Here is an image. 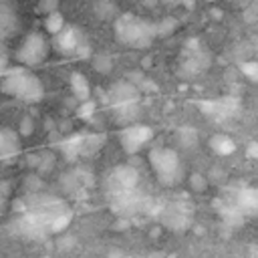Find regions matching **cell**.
Segmentation results:
<instances>
[{
	"mask_svg": "<svg viewBox=\"0 0 258 258\" xmlns=\"http://www.w3.org/2000/svg\"><path fill=\"white\" fill-rule=\"evenodd\" d=\"M210 149L218 155H232L236 151V141L226 133H216L210 137Z\"/></svg>",
	"mask_w": 258,
	"mask_h": 258,
	"instance_id": "cell-12",
	"label": "cell"
},
{
	"mask_svg": "<svg viewBox=\"0 0 258 258\" xmlns=\"http://www.w3.org/2000/svg\"><path fill=\"white\" fill-rule=\"evenodd\" d=\"M56 6H58V0H40L38 10L44 14H50V12H56Z\"/></svg>",
	"mask_w": 258,
	"mask_h": 258,
	"instance_id": "cell-18",
	"label": "cell"
},
{
	"mask_svg": "<svg viewBox=\"0 0 258 258\" xmlns=\"http://www.w3.org/2000/svg\"><path fill=\"white\" fill-rule=\"evenodd\" d=\"M234 208L242 214V216H252L258 208V194L254 187H242L238 194H236V202H234Z\"/></svg>",
	"mask_w": 258,
	"mask_h": 258,
	"instance_id": "cell-9",
	"label": "cell"
},
{
	"mask_svg": "<svg viewBox=\"0 0 258 258\" xmlns=\"http://www.w3.org/2000/svg\"><path fill=\"white\" fill-rule=\"evenodd\" d=\"M254 14H256V4L252 2V4L244 10V20H246V22H254V18H256Z\"/></svg>",
	"mask_w": 258,
	"mask_h": 258,
	"instance_id": "cell-21",
	"label": "cell"
},
{
	"mask_svg": "<svg viewBox=\"0 0 258 258\" xmlns=\"http://www.w3.org/2000/svg\"><path fill=\"white\" fill-rule=\"evenodd\" d=\"M177 139H179L185 147H191V145H196L198 135H196V131H194L191 127H181V129L177 131Z\"/></svg>",
	"mask_w": 258,
	"mask_h": 258,
	"instance_id": "cell-14",
	"label": "cell"
},
{
	"mask_svg": "<svg viewBox=\"0 0 258 258\" xmlns=\"http://www.w3.org/2000/svg\"><path fill=\"white\" fill-rule=\"evenodd\" d=\"M71 91L75 95V99L79 103L83 101H89L91 99V85H89V79L83 75V73H73L71 75Z\"/></svg>",
	"mask_w": 258,
	"mask_h": 258,
	"instance_id": "cell-11",
	"label": "cell"
},
{
	"mask_svg": "<svg viewBox=\"0 0 258 258\" xmlns=\"http://www.w3.org/2000/svg\"><path fill=\"white\" fill-rule=\"evenodd\" d=\"M0 91L4 95L16 97L26 103H36L44 95V87L40 79L24 67H10L0 81Z\"/></svg>",
	"mask_w": 258,
	"mask_h": 258,
	"instance_id": "cell-1",
	"label": "cell"
},
{
	"mask_svg": "<svg viewBox=\"0 0 258 258\" xmlns=\"http://www.w3.org/2000/svg\"><path fill=\"white\" fill-rule=\"evenodd\" d=\"M240 71H242V75H244L248 81H252V83L258 79V64H256L254 60L242 62V64H240Z\"/></svg>",
	"mask_w": 258,
	"mask_h": 258,
	"instance_id": "cell-16",
	"label": "cell"
},
{
	"mask_svg": "<svg viewBox=\"0 0 258 258\" xmlns=\"http://www.w3.org/2000/svg\"><path fill=\"white\" fill-rule=\"evenodd\" d=\"M107 64H109V58H107V56H97V58H95V69H97V71L107 73V71H109Z\"/></svg>",
	"mask_w": 258,
	"mask_h": 258,
	"instance_id": "cell-20",
	"label": "cell"
},
{
	"mask_svg": "<svg viewBox=\"0 0 258 258\" xmlns=\"http://www.w3.org/2000/svg\"><path fill=\"white\" fill-rule=\"evenodd\" d=\"M67 24H64V16L60 14V12H50V14H46V20H44V28H46V32L48 34H58L62 28H64Z\"/></svg>",
	"mask_w": 258,
	"mask_h": 258,
	"instance_id": "cell-13",
	"label": "cell"
},
{
	"mask_svg": "<svg viewBox=\"0 0 258 258\" xmlns=\"http://www.w3.org/2000/svg\"><path fill=\"white\" fill-rule=\"evenodd\" d=\"M119 139H121L123 149L133 155V153L141 151V149L153 139V129L147 127V125H127V127L121 131Z\"/></svg>",
	"mask_w": 258,
	"mask_h": 258,
	"instance_id": "cell-7",
	"label": "cell"
},
{
	"mask_svg": "<svg viewBox=\"0 0 258 258\" xmlns=\"http://www.w3.org/2000/svg\"><path fill=\"white\" fill-rule=\"evenodd\" d=\"M149 165L157 179L163 185H175L183 177V163L175 149L171 147H153L147 155Z\"/></svg>",
	"mask_w": 258,
	"mask_h": 258,
	"instance_id": "cell-3",
	"label": "cell"
},
{
	"mask_svg": "<svg viewBox=\"0 0 258 258\" xmlns=\"http://www.w3.org/2000/svg\"><path fill=\"white\" fill-rule=\"evenodd\" d=\"M48 54V40L42 32H30L24 36V40L20 42V46L14 52V58L26 67H34L40 64Z\"/></svg>",
	"mask_w": 258,
	"mask_h": 258,
	"instance_id": "cell-5",
	"label": "cell"
},
{
	"mask_svg": "<svg viewBox=\"0 0 258 258\" xmlns=\"http://www.w3.org/2000/svg\"><path fill=\"white\" fill-rule=\"evenodd\" d=\"M161 218H163V222L169 228L181 230V228H185L189 224V208L183 202H173V204H169V206L163 208Z\"/></svg>",
	"mask_w": 258,
	"mask_h": 258,
	"instance_id": "cell-8",
	"label": "cell"
},
{
	"mask_svg": "<svg viewBox=\"0 0 258 258\" xmlns=\"http://www.w3.org/2000/svg\"><path fill=\"white\" fill-rule=\"evenodd\" d=\"M155 26L137 18L135 14H123L115 20V36L119 42L135 46V48H145L151 44L155 38Z\"/></svg>",
	"mask_w": 258,
	"mask_h": 258,
	"instance_id": "cell-2",
	"label": "cell"
},
{
	"mask_svg": "<svg viewBox=\"0 0 258 258\" xmlns=\"http://www.w3.org/2000/svg\"><path fill=\"white\" fill-rule=\"evenodd\" d=\"M256 155H258V145H256V141H252V143L248 145V157H252V159H254Z\"/></svg>",
	"mask_w": 258,
	"mask_h": 258,
	"instance_id": "cell-22",
	"label": "cell"
},
{
	"mask_svg": "<svg viewBox=\"0 0 258 258\" xmlns=\"http://www.w3.org/2000/svg\"><path fill=\"white\" fill-rule=\"evenodd\" d=\"M189 183H191V189H194V191H204L206 185H208V179H206L202 173H194V175L189 177Z\"/></svg>",
	"mask_w": 258,
	"mask_h": 258,
	"instance_id": "cell-17",
	"label": "cell"
},
{
	"mask_svg": "<svg viewBox=\"0 0 258 258\" xmlns=\"http://www.w3.org/2000/svg\"><path fill=\"white\" fill-rule=\"evenodd\" d=\"M20 135H30L32 133V129H34V125H32V119L30 117H24L22 121H20Z\"/></svg>",
	"mask_w": 258,
	"mask_h": 258,
	"instance_id": "cell-19",
	"label": "cell"
},
{
	"mask_svg": "<svg viewBox=\"0 0 258 258\" xmlns=\"http://www.w3.org/2000/svg\"><path fill=\"white\" fill-rule=\"evenodd\" d=\"M95 109H97V103H95L93 99H89V101H83V103L77 107V115H79L81 119H91L93 113H95Z\"/></svg>",
	"mask_w": 258,
	"mask_h": 258,
	"instance_id": "cell-15",
	"label": "cell"
},
{
	"mask_svg": "<svg viewBox=\"0 0 258 258\" xmlns=\"http://www.w3.org/2000/svg\"><path fill=\"white\" fill-rule=\"evenodd\" d=\"M54 46L58 48L60 54H77V56H89L91 50H89V44L85 42L83 34L79 28L75 26H64L58 34H54Z\"/></svg>",
	"mask_w": 258,
	"mask_h": 258,
	"instance_id": "cell-6",
	"label": "cell"
},
{
	"mask_svg": "<svg viewBox=\"0 0 258 258\" xmlns=\"http://www.w3.org/2000/svg\"><path fill=\"white\" fill-rule=\"evenodd\" d=\"M20 139L18 133L12 129H0V159H10L18 153Z\"/></svg>",
	"mask_w": 258,
	"mask_h": 258,
	"instance_id": "cell-10",
	"label": "cell"
},
{
	"mask_svg": "<svg viewBox=\"0 0 258 258\" xmlns=\"http://www.w3.org/2000/svg\"><path fill=\"white\" fill-rule=\"evenodd\" d=\"M109 101L115 107L119 119H131L137 115V105H139V91L133 83L129 81H119L111 87Z\"/></svg>",
	"mask_w": 258,
	"mask_h": 258,
	"instance_id": "cell-4",
	"label": "cell"
}]
</instances>
